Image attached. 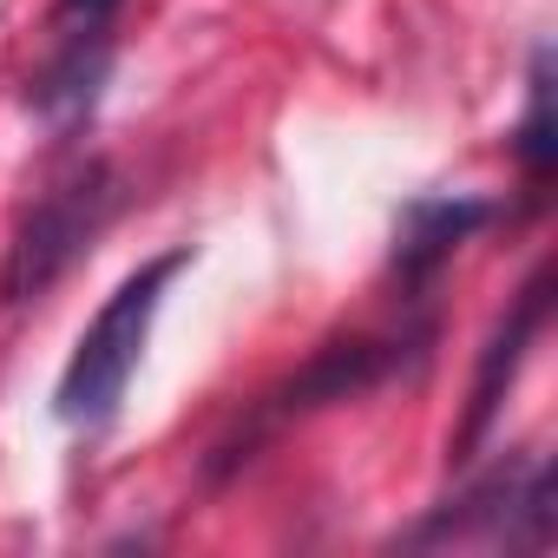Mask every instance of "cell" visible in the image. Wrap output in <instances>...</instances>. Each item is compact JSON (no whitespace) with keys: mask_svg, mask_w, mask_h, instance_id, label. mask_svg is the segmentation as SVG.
<instances>
[{"mask_svg":"<svg viewBox=\"0 0 558 558\" xmlns=\"http://www.w3.org/2000/svg\"><path fill=\"white\" fill-rule=\"evenodd\" d=\"M191 263V250H165L151 263H138L125 283L106 296V310L86 323V336L73 342V362L60 375V395H53V414L66 427H106L138 375V355H145V336H151V316H158V296L165 283Z\"/></svg>","mask_w":558,"mask_h":558,"instance_id":"1","label":"cell"},{"mask_svg":"<svg viewBox=\"0 0 558 558\" xmlns=\"http://www.w3.org/2000/svg\"><path fill=\"white\" fill-rule=\"evenodd\" d=\"M106 66H112V53H106V40H99V27H86V34H73V47L34 80V106L53 119V125H80L86 112H93V99H99V80H106Z\"/></svg>","mask_w":558,"mask_h":558,"instance_id":"6","label":"cell"},{"mask_svg":"<svg viewBox=\"0 0 558 558\" xmlns=\"http://www.w3.org/2000/svg\"><path fill=\"white\" fill-rule=\"evenodd\" d=\"M112 8H119V0H60V27H73V34H86V27H106L112 21Z\"/></svg>","mask_w":558,"mask_h":558,"instance_id":"8","label":"cell"},{"mask_svg":"<svg viewBox=\"0 0 558 558\" xmlns=\"http://www.w3.org/2000/svg\"><path fill=\"white\" fill-rule=\"evenodd\" d=\"M545 310H551V269H538V276H532V283L519 290V303H512V316L499 323V336H493V349H486V362H480L473 408H466V427H460L453 453H466V447L486 434V421L499 414V401H506V388H512V375H519V355H525V342L545 329Z\"/></svg>","mask_w":558,"mask_h":558,"instance_id":"3","label":"cell"},{"mask_svg":"<svg viewBox=\"0 0 558 558\" xmlns=\"http://www.w3.org/2000/svg\"><path fill=\"white\" fill-rule=\"evenodd\" d=\"M388 368H395V349H388V342H336V349H323L283 395H276V408L263 414V427L290 421V414H303V408H323V401H349V395H362L368 381H381Z\"/></svg>","mask_w":558,"mask_h":558,"instance_id":"5","label":"cell"},{"mask_svg":"<svg viewBox=\"0 0 558 558\" xmlns=\"http://www.w3.org/2000/svg\"><path fill=\"white\" fill-rule=\"evenodd\" d=\"M512 151L532 178V191L551 184V165H558V132H551V53L532 60V93H525V119L512 132Z\"/></svg>","mask_w":558,"mask_h":558,"instance_id":"7","label":"cell"},{"mask_svg":"<svg viewBox=\"0 0 558 558\" xmlns=\"http://www.w3.org/2000/svg\"><path fill=\"white\" fill-rule=\"evenodd\" d=\"M480 223H493L486 197H421V204H408L401 243H395V269L408 276V283H421V276H434Z\"/></svg>","mask_w":558,"mask_h":558,"instance_id":"4","label":"cell"},{"mask_svg":"<svg viewBox=\"0 0 558 558\" xmlns=\"http://www.w3.org/2000/svg\"><path fill=\"white\" fill-rule=\"evenodd\" d=\"M112 217V171L106 165H86L80 178H66L60 191H47L27 217V230L14 236L8 250V269H0V296L8 303H27L40 296L53 276L99 236V223Z\"/></svg>","mask_w":558,"mask_h":558,"instance_id":"2","label":"cell"}]
</instances>
